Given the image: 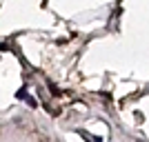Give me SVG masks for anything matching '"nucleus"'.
Returning <instances> with one entry per match:
<instances>
[{
	"label": "nucleus",
	"instance_id": "f257e3e1",
	"mask_svg": "<svg viewBox=\"0 0 149 142\" xmlns=\"http://www.w3.org/2000/svg\"><path fill=\"white\" fill-rule=\"evenodd\" d=\"M22 100H27V102H29V105H31V107H33V109H36V107H38V102H36V98H31V96H25V98H22Z\"/></svg>",
	"mask_w": 149,
	"mask_h": 142
}]
</instances>
